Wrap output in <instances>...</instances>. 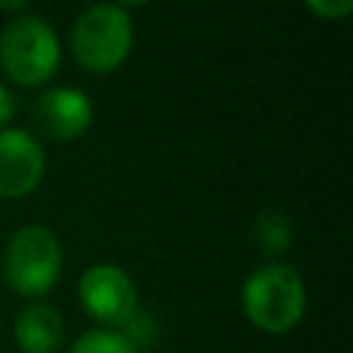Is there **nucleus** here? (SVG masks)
Listing matches in <instances>:
<instances>
[{
  "label": "nucleus",
  "instance_id": "nucleus-1",
  "mask_svg": "<svg viewBox=\"0 0 353 353\" xmlns=\"http://www.w3.org/2000/svg\"><path fill=\"white\" fill-rule=\"evenodd\" d=\"M306 309V290L295 268L284 262L256 268L243 284V312L245 317L268 331L284 334L298 325Z\"/></svg>",
  "mask_w": 353,
  "mask_h": 353
},
{
  "label": "nucleus",
  "instance_id": "nucleus-2",
  "mask_svg": "<svg viewBox=\"0 0 353 353\" xmlns=\"http://www.w3.org/2000/svg\"><path fill=\"white\" fill-rule=\"evenodd\" d=\"M132 47V22L124 8L99 3L85 8L72 28V52L85 72H113Z\"/></svg>",
  "mask_w": 353,
  "mask_h": 353
},
{
  "label": "nucleus",
  "instance_id": "nucleus-3",
  "mask_svg": "<svg viewBox=\"0 0 353 353\" xmlns=\"http://www.w3.org/2000/svg\"><path fill=\"white\" fill-rule=\"evenodd\" d=\"M61 47L39 17H17L0 33V66L19 85H41L58 69Z\"/></svg>",
  "mask_w": 353,
  "mask_h": 353
},
{
  "label": "nucleus",
  "instance_id": "nucleus-4",
  "mask_svg": "<svg viewBox=\"0 0 353 353\" xmlns=\"http://www.w3.org/2000/svg\"><path fill=\"white\" fill-rule=\"evenodd\" d=\"M61 273V243L44 226L19 229L3 254L6 284L22 298H41Z\"/></svg>",
  "mask_w": 353,
  "mask_h": 353
},
{
  "label": "nucleus",
  "instance_id": "nucleus-5",
  "mask_svg": "<svg viewBox=\"0 0 353 353\" xmlns=\"http://www.w3.org/2000/svg\"><path fill=\"white\" fill-rule=\"evenodd\" d=\"M80 303L102 325L121 328L138 312L132 279L116 265H94L80 279Z\"/></svg>",
  "mask_w": 353,
  "mask_h": 353
},
{
  "label": "nucleus",
  "instance_id": "nucleus-6",
  "mask_svg": "<svg viewBox=\"0 0 353 353\" xmlns=\"http://www.w3.org/2000/svg\"><path fill=\"white\" fill-rule=\"evenodd\" d=\"M44 176V152L39 141L22 130L0 132V196L19 199Z\"/></svg>",
  "mask_w": 353,
  "mask_h": 353
},
{
  "label": "nucleus",
  "instance_id": "nucleus-7",
  "mask_svg": "<svg viewBox=\"0 0 353 353\" xmlns=\"http://www.w3.org/2000/svg\"><path fill=\"white\" fill-rule=\"evenodd\" d=\"M33 119L52 141H72L91 124V99L77 88H50L36 99Z\"/></svg>",
  "mask_w": 353,
  "mask_h": 353
},
{
  "label": "nucleus",
  "instance_id": "nucleus-8",
  "mask_svg": "<svg viewBox=\"0 0 353 353\" xmlns=\"http://www.w3.org/2000/svg\"><path fill=\"white\" fill-rule=\"evenodd\" d=\"M14 339L22 353H58L63 345V317L55 306L33 301L14 320Z\"/></svg>",
  "mask_w": 353,
  "mask_h": 353
},
{
  "label": "nucleus",
  "instance_id": "nucleus-9",
  "mask_svg": "<svg viewBox=\"0 0 353 353\" xmlns=\"http://www.w3.org/2000/svg\"><path fill=\"white\" fill-rule=\"evenodd\" d=\"M292 240V232H290V221L281 215V212H259L256 221H254V243L262 254H281Z\"/></svg>",
  "mask_w": 353,
  "mask_h": 353
},
{
  "label": "nucleus",
  "instance_id": "nucleus-10",
  "mask_svg": "<svg viewBox=\"0 0 353 353\" xmlns=\"http://www.w3.org/2000/svg\"><path fill=\"white\" fill-rule=\"evenodd\" d=\"M69 353H138L132 339L124 336L121 331H113V328H94V331H85Z\"/></svg>",
  "mask_w": 353,
  "mask_h": 353
},
{
  "label": "nucleus",
  "instance_id": "nucleus-11",
  "mask_svg": "<svg viewBox=\"0 0 353 353\" xmlns=\"http://www.w3.org/2000/svg\"><path fill=\"white\" fill-rule=\"evenodd\" d=\"M317 17L323 19H342L350 14L353 8V0H303Z\"/></svg>",
  "mask_w": 353,
  "mask_h": 353
},
{
  "label": "nucleus",
  "instance_id": "nucleus-12",
  "mask_svg": "<svg viewBox=\"0 0 353 353\" xmlns=\"http://www.w3.org/2000/svg\"><path fill=\"white\" fill-rule=\"evenodd\" d=\"M11 116H14V99H11V94L0 85V127L8 124Z\"/></svg>",
  "mask_w": 353,
  "mask_h": 353
},
{
  "label": "nucleus",
  "instance_id": "nucleus-13",
  "mask_svg": "<svg viewBox=\"0 0 353 353\" xmlns=\"http://www.w3.org/2000/svg\"><path fill=\"white\" fill-rule=\"evenodd\" d=\"M28 0H0V8H6V11H14V8H22Z\"/></svg>",
  "mask_w": 353,
  "mask_h": 353
},
{
  "label": "nucleus",
  "instance_id": "nucleus-14",
  "mask_svg": "<svg viewBox=\"0 0 353 353\" xmlns=\"http://www.w3.org/2000/svg\"><path fill=\"white\" fill-rule=\"evenodd\" d=\"M121 3H124V6H143L146 0H121Z\"/></svg>",
  "mask_w": 353,
  "mask_h": 353
}]
</instances>
